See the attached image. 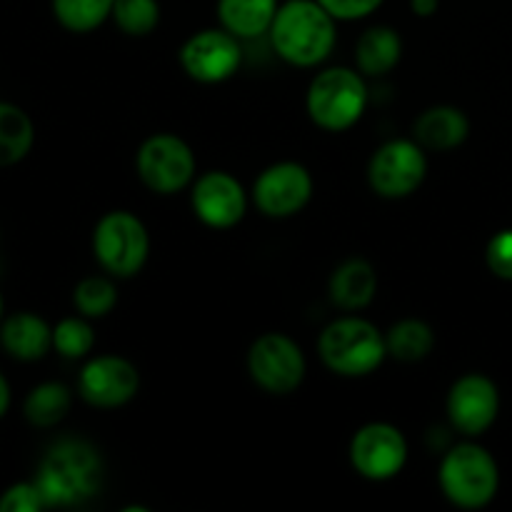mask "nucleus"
Here are the masks:
<instances>
[{"label":"nucleus","instance_id":"nucleus-1","mask_svg":"<svg viewBox=\"0 0 512 512\" xmlns=\"http://www.w3.org/2000/svg\"><path fill=\"white\" fill-rule=\"evenodd\" d=\"M103 483V463L93 445L83 440H60L45 453L35 485L45 508H68L93 498Z\"/></svg>","mask_w":512,"mask_h":512},{"label":"nucleus","instance_id":"nucleus-2","mask_svg":"<svg viewBox=\"0 0 512 512\" xmlns=\"http://www.w3.org/2000/svg\"><path fill=\"white\" fill-rule=\"evenodd\" d=\"M270 38L280 58L310 68L333 53L335 18L318 0H288L275 13Z\"/></svg>","mask_w":512,"mask_h":512},{"label":"nucleus","instance_id":"nucleus-3","mask_svg":"<svg viewBox=\"0 0 512 512\" xmlns=\"http://www.w3.org/2000/svg\"><path fill=\"white\" fill-rule=\"evenodd\" d=\"M318 350L333 373L360 378L380 368L388 345L373 323L363 318H343L323 330Z\"/></svg>","mask_w":512,"mask_h":512},{"label":"nucleus","instance_id":"nucleus-4","mask_svg":"<svg viewBox=\"0 0 512 512\" xmlns=\"http://www.w3.org/2000/svg\"><path fill=\"white\" fill-rule=\"evenodd\" d=\"M500 485L493 455L473 443L450 450L440 465V488L458 508H483L495 498Z\"/></svg>","mask_w":512,"mask_h":512},{"label":"nucleus","instance_id":"nucleus-5","mask_svg":"<svg viewBox=\"0 0 512 512\" xmlns=\"http://www.w3.org/2000/svg\"><path fill=\"white\" fill-rule=\"evenodd\" d=\"M368 105L365 80L350 68H330L315 75L308 90V113L325 130H348Z\"/></svg>","mask_w":512,"mask_h":512},{"label":"nucleus","instance_id":"nucleus-6","mask_svg":"<svg viewBox=\"0 0 512 512\" xmlns=\"http://www.w3.org/2000/svg\"><path fill=\"white\" fill-rule=\"evenodd\" d=\"M95 258L108 273L118 278H130L148 260L150 240L145 225L133 213L115 210L100 218L93 235Z\"/></svg>","mask_w":512,"mask_h":512},{"label":"nucleus","instance_id":"nucleus-7","mask_svg":"<svg viewBox=\"0 0 512 512\" xmlns=\"http://www.w3.org/2000/svg\"><path fill=\"white\" fill-rule=\"evenodd\" d=\"M248 368L255 383L275 395L293 393L305 378L303 350L280 333H268L258 338L250 348Z\"/></svg>","mask_w":512,"mask_h":512},{"label":"nucleus","instance_id":"nucleus-8","mask_svg":"<svg viewBox=\"0 0 512 512\" xmlns=\"http://www.w3.org/2000/svg\"><path fill=\"white\" fill-rule=\"evenodd\" d=\"M138 173L155 193H178L195 173L193 150L175 135H153L138 150Z\"/></svg>","mask_w":512,"mask_h":512},{"label":"nucleus","instance_id":"nucleus-9","mask_svg":"<svg viewBox=\"0 0 512 512\" xmlns=\"http://www.w3.org/2000/svg\"><path fill=\"white\" fill-rule=\"evenodd\" d=\"M428 173L423 150L410 140H390L373 155L368 168L370 185L383 198H405L415 193Z\"/></svg>","mask_w":512,"mask_h":512},{"label":"nucleus","instance_id":"nucleus-10","mask_svg":"<svg viewBox=\"0 0 512 512\" xmlns=\"http://www.w3.org/2000/svg\"><path fill=\"white\" fill-rule=\"evenodd\" d=\"M408 460V443L403 433L388 423H370L355 433L350 443V463L363 478L390 480Z\"/></svg>","mask_w":512,"mask_h":512},{"label":"nucleus","instance_id":"nucleus-11","mask_svg":"<svg viewBox=\"0 0 512 512\" xmlns=\"http://www.w3.org/2000/svg\"><path fill=\"white\" fill-rule=\"evenodd\" d=\"M238 38L228 30H200L180 50L185 73L200 83L228 80L240 65Z\"/></svg>","mask_w":512,"mask_h":512},{"label":"nucleus","instance_id":"nucleus-12","mask_svg":"<svg viewBox=\"0 0 512 512\" xmlns=\"http://www.w3.org/2000/svg\"><path fill=\"white\" fill-rule=\"evenodd\" d=\"M313 193L310 173L298 163L270 165L255 180V203L268 218H290L305 208Z\"/></svg>","mask_w":512,"mask_h":512},{"label":"nucleus","instance_id":"nucleus-13","mask_svg":"<svg viewBox=\"0 0 512 512\" xmlns=\"http://www.w3.org/2000/svg\"><path fill=\"white\" fill-rule=\"evenodd\" d=\"M78 385L80 395L95 408H118L138 393L140 375L130 360L103 355L85 365Z\"/></svg>","mask_w":512,"mask_h":512},{"label":"nucleus","instance_id":"nucleus-14","mask_svg":"<svg viewBox=\"0 0 512 512\" xmlns=\"http://www.w3.org/2000/svg\"><path fill=\"white\" fill-rule=\"evenodd\" d=\"M498 408V388L485 375H465L450 390V423L465 435L485 433L498 418Z\"/></svg>","mask_w":512,"mask_h":512},{"label":"nucleus","instance_id":"nucleus-15","mask_svg":"<svg viewBox=\"0 0 512 512\" xmlns=\"http://www.w3.org/2000/svg\"><path fill=\"white\" fill-rule=\"evenodd\" d=\"M193 208L210 228H233L245 215L243 185L223 170L205 173L193 188Z\"/></svg>","mask_w":512,"mask_h":512},{"label":"nucleus","instance_id":"nucleus-16","mask_svg":"<svg viewBox=\"0 0 512 512\" xmlns=\"http://www.w3.org/2000/svg\"><path fill=\"white\" fill-rule=\"evenodd\" d=\"M0 343L13 358L40 360L53 343V330L38 315L18 313L5 320L3 330H0Z\"/></svg>","mask_w":512,"mask_h":512},{"label":"nucleus","instance_id":"nucleus-17","mask_svg":"<svg viewBox=\"0 0 512 512\" xmlns=\"http://www.w3.org/2000/svg\"><path fill=\"white\" fill-rule=\"evenodd\" d=\"M375 290H378V275L373 265L358 258L340 265L330 278V298L345 310L365 308L375 298Z\"/></svg>","mask_w":512,"mask_h":512},{"label":"nucleus","instance_id":"nucleus-18","mask_svg":"<svg viewBox=\"0 0 512 512\" xmlns=\"http://www.w3.org/2000/svg\"><path fill=\"white\" fill-rule=\"evenodd\" d=\"M470 133V123L458 108L438 105V108L425 110L415 123V135L425 148L450 150L458 148Z\"/></svg>","mask_w":512,"mask_h":512},{"label":"nucleus","instance_id":"nucleus-19","mask_svg":"<svg viewBox=\"0 0 512 512\" xmlns=\"http://www.w3.org/2000/svg\"><path fill=\"white\" fill-rule=\"evenodd\" d=\"M278 3L275 0H220V23L235 38H258L273 25Z\"/></svg>","mask_w":512,"mask_h":512},{"label":"nucleus","instance_id":"nucleus-20","mask_svg":"<svg viewBox=\"0 0 512 512\" xmlns=\"http://www.w3.org/2000/svg\"><path fill=\"white\" fill-rule=\"evenodd\" d=\"M403 53V40L388 25H375L365 30L355 48V60L365 75H385L398 65Z\"/></svg>","mask_w":512,"mask_h":512},{"label":"nucleus","instance_id":"nucleus-21","mask_svg":"<svg viewBox=\"0 0 512 512\" xmlns=\"http://www.w3.org/2000/svg\"><path fill=\"white\" fill-rule=\"evenodd\" d=\"M33 123L18 105L0 103V168L23 160L33 148Z\"/></svg>","mask_w":512,"mask_h":512},{"label":"nucleus","instance_id":"nucleus-22","mask_svg":"<svg viewBox=\"0 0 512 512\" xmlns=\"http://www.w3.org/2000/svg\"><path fill=\"white\" fill-rule=\"evenodd\" d=\"M433 343V330L423 320H400L398 325L390 328L388 338H385L388 353L398 360H405V363L423 360L433 350Z\"/></svg>","mask_w":512,"mask_h":512},{"label":"nucleus","instance_id":"nucleus-23","mask_svg":"<svg viewBox=\"0 0 512 512\" xmlns=\"http://www.w3.org/2000/svg\"><path fill=\"white\" fill-rule=\"evenodd\" d=\"M70 410V393L60 383H43L25 400V418L38 428L60 423Z\"/></svg>","mask_w":512,"mask_h":512},{"label":"nucleus","instance_id":"nucleus-24","mask_svg":"<svg viewBox=\"0 0 512 512\" xmlns=\"http://www.w3.org/2000/svg\"><path fill=\"white\" fill-rule=\"evenodd\" d=\"M115 0H53V13L60 25L73 33H90L113 15Z\"/></svg>","mask_w":512,"mask_h":512},{"label":"nucleus","instance_id":"nucleus-25","mask_svg":"<svg viewBox=\"0 0 512 512\" xmlns=\"http://www.w3.org/2000/svg\"><path fill=\"white\" fill-rule=\"evenodd\" d=\"M113 18L128 35L153 33L160 20L158 0H115Z\"/></svg>","mask_w":512,"mask_h":512},{"label":"nucleus","instance_id":"nucleus-26","mask_svg":"<svg viewBox=\"0 0 512 512\" xmlns=\"http://www.w3.org/2000/svg\"><path fill=\"white\" fill-rule=\"evenodd\" d=\"M115 303H118L115 285L105 278H85L75 288V308L88 318L108 315L115 308Z\"/></svg>","mask_w":512,"mask_h":512},{"label":"nucleus","instance_id":"nucleus-27","mask_svg":"<svg viewBox=\"0 0 512 512\" xmlns=\"http://www.w3.org/2000/svg\"><path fill=\"white\" fill-rule=\"evenodd\" d=\"M95 343L93 328L85 320L65 318L60 320L58 328L53 330V345L65 358H83L90 353Z\"/></svg>","mask_w":512,"mask_h":512},{"label":"nucleus","instance_id":"nucleus-28","mask_svg":"<svg viewBox=\"0 0 512 512\" xmlns=\"http://www.w3.org/2000/svg\"><path fill=\"white\" fill-rule=\"evenodd\" d=\"M45 508V500L35 483H18L8 488L0 498V512H38Z\"/></svg>","mask_w":512,"mask_h":512},{"label":"nucleus","instance_id":"nucleus-29","mask_svg":"<svg viewBox=\"0 0 512 512\" xmlns=\"http://www.w3.org/2000/svg\"><path fill=\"white\" fill-rule=\"evenodd\" d=\"M488 265L498 278L512 280V230H500L488 243Z\"/></svg>","mask_w":512,"mask_h":512},{"label":"nucleus","instance_id":"nucleus-30","mask_svg":"<svg viewBox=\"0 0 512 512\" xmlns=\"http://www.w3.org/2000/svg\"><path fill=\"white\" fill-rule=\"evenodd\" d=\"M335 20H358L380 8L383 0H318Z\"/></svg>","mask_w":512,"mask_h":512},{"label":"nucleus","instance_id":"nucleus-31","mask_svg":"<svg viewBox=\"0 0 512 512\" xmlns=\"http://www.w3.org/2000/svg\"><path fill=\"white\" fill-rule=\"evenodd\" d=\"M440 0H410V8H413L415 15H423V18H428V15H433L435 10H438Z\"/></svg>","mask_w":512,"mask_h":512},{"label":"nucleus","instance_id":"nucleus-32","mask_svg":"<svg viewBox=\"0 0 512 512\" xmlns=\"http://www.w3.org/2000/svg\"><path fill=\"white\" fill-rule=\"evenodd\" d=\"M8 405H10V385H8V380L0 375V418L5 415Z\"/></svg>","mask_w":512,"mask_h":512},{"label":"nucleus","instance_id":"nucleus-33","mask_svg":"<svg viewBox=\"0 0 512 512\" xmlns=\"http://www.w3.org/2000/svg\"><path fill=\"white\" fill-rule=\"evenodd\" d=\"M0 313H3V300H0Z\"/></svg>","mask_w":512,"mask_h":512}]
</instances>
